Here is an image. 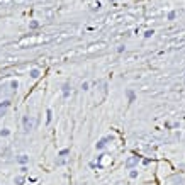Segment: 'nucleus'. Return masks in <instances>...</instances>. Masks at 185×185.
<instances>
[{
  "mask_svg": "<svg viewBox=\"0 0 185 185\" xmlns=\"http://www.w3.org/2000/svg\"><path fill=\"white\" fill-rule=\"evenodd\" d=\"M22 126H24V131H26V132H31V131L34 129V126H36V119L26 115V117L22 119Z\"/></svg>",
  "mask_w": 185,
  "mask_h": 185,
  "instance_id": "f257e3e1",
  "label": "nucleus"
},
{
  "mask_svg": "<svg viewBox=\"0 0 185 185\" xmlns=\"http://www.w3.org/2000/svg\"><path fill=\"white\" fill-rule=\"evenodd\" d=\"M68 156H70V149H63V151H59V155H58V158H56V167H63V165L66 163Z\"/></svg>",
  "mask_w": 185,
  "mask_h": 185,
  "instance_id": "f03ea898",
  "label": "nucleus"
},
{
  "mask_svg": "<svg viewBox=\"0 0 185 185\" xmlns=\"http://www.w3.org/2000/svg\"><path fill=\"white\" fill-rule=\"evenodd\" d=\"M138 163H139V156H129L128 160H126V168H134V167H138Z\"/></svg>",
  "mask_w": 185,
  "mask_h": 185,
  "instance_id": "7ed1b4c3",
  "label": "nucleus"
},
{
  "mask_svg": "<svg viewBox=\"0 0 185 185\" xmlns=\"http://www.w3.org/2000/svg\"><path fill=\"white\" fill-rule=\"evenodd\" d=\"M109 141H114V136H107V138H102V139H100V141H99V143H97L95 146H97V149H104V148H105V144H107Z\"/></svg>",
  "mask_w": 185,
  "mask_h": 185,
  "instance_id": "20e7f679",
  "label": "nucleus"
},
{
  "mask_svg": "<svg viewBox=\"0 0 185 185\" xmlns=\"http://www.w3.org/2000/svg\"><path fill=\"white\" fill-rule=\"evenodd\" d=\"M170 182H171V185H184V177H180V175H173V177L170 178Z\"/></svg>",
  "mask_w": 185,
  "mask_h": 185,
  "instance_id": "39448f33",
  "label": "nucleus"
},
{
  "mask_svg": "<svg viewBox=\"0 0 185 185\" xmlns=\"http://www.w3.org/2000/svg\"><path fill=\"white\" fill-rule=\"evenodd\" d=\"M10 107V102L9 100H5V102H0V115H3L5 112H7V109Z\"/></svg>",
  "mask_w": 185,
  "mask_h": 185,
  "instance_id": "423d86ee",
  "label": "nucleus"
},
{
  "mask_svg": "<svg viewBox=\"0 0 185 185\" xmlns=\"http://www.w3.org/2000/svg\"><path fill=\"white\" fill-rule=\"evenodd\" d=\"M17 161L20 165H26V163L29 161V156H27V155H20V156H17Z\"/></svg>",
  "mask_w": 185,
  "mask_h": 185,
  "instance_id": "0eeeda50",
  "label": "nucleus"
},
{
  "mask_svg": "<svg viewBox=\"0 0 185 185\" xmlns=\"http://www.w3.org/2000/svg\"><path fill=\"white\" fill-rule=\"evenodd\" d=\"M70 92H72L70 83H65V85H63V95H65V97H68V95H70Z\"/></svg>",
  "mask_w": 185,
  "mask_h": 185,
  "instance_id": "6e6552de",
  "label": "nucleus"
},
{
  "mask_svg": "<svg viewBox=\"0 0 185 185\" xmlns=\"http://www.w3.org/2000/svg\"><path fill=\"white\" fill-rule=\"evenodd\" d=\"M17 185H24V177L22 175H19V177H16V180H14Z\"/></svg>",
  "mask_w": 185,
  "mask_h": 185,
  "instance_id": "1a4fd4ad",
  "label": "nucleus"
},
{
  "mask_svg": "<svg viewBox=\"0 0 185 185\" xmlns=\"http://www.w3.org/2000/svg\"><path fill=\"white\" fill-rule=\"evenodd\" d=\"M31 76H32V78H37V76H39V70H37V68L31 70Z\"/></svg>",
  "mask_w": 185,
  "mask_h": 185,
  "instance_id": "9d476101",
  "label": "nucleus"
},
{
  "mask_svg": "<svg viewBox=\"0 0 185 185\" xmlns=\"http://www.w3.org/2000/svg\"><path fill=\"white\" fill-rule=\"evenodd\" d=\"M29 27H31V29H37V27H39V22H37V20H32V22L29 24Z\"/></svg>",
  "mask_w": 185,
  "mask_h": 185,
  "instance_id": "9b49d317",
  "label": "nucleus"
},
{
  "mask_svg": "<svg viewBox=\"0 0 185 185\" xmlns=\"http://www.w3.org/2000/svg\"><path fill=\"white\" fill-rule=\"evenodd\" d=\"M9 134H10V131H9V129H3V131H0V136H2V138H7Z\"/></svg>",
  "mask_w": 185,
  "mask_h": 185,
  "instance_id": "f8f14e48",
  "label": "nucleus"
},
{
  "mask_svg": "<svg viewBox=\"0 0 185 185\" xmlns=\"http://www.w3.org/2000/svg\"><path fill=\"white\" fill-rule=\"evenodd\" d=\"M10 87H12V90H17V87H19V83L14 80V82H10Z\"/></svg>",
  "mask_w": 185,
  "mask_h": 185,
  "instance_id": "ddd939ff",
  "label": "nucleus"
},
{
  "mask_svg": "<svg viewBox=\"0 0 185 185\" xmlns=\"http://www.w3.org/2000/svg\"><path fill=\"white\" fill-rule=\"evenodd\" d=\"M175 17H177V12H170L168 14V20H173Z\"/></svg>",
  "mask_w": 185,
  "mask_h": 185,
  "instance_id": "4468645a",
  "label": "nucleus"
},
{
  "mask_svg": "<svg viewBox=\"0 0 185 185\" xmlns=\"http://www.w3.org/2000/svg\"><path fill=\"white\" fill-rule=\"evenodd\" d=\"M129 177H131V178H136V177H138V171H136V170H131Z\"/></svg>",
  "mask_w": 185,
  "mask_h": 185,
  "instance_id": "2eb2a0df",
  "label": "nucleus"
},
{
  "mask_svg": "<svg viewBox=\"0 0 185 185\" xmlns=\"http://www.w3.org/2000/svg\"><path fill=\"white\" fill-rule=\"evenodd\" d=\"M153 34H155L153 31H146V32H144V37H151V36H153Z\"/></svg>",
  "mask_w": 185,
  "mask_h": 185,
  "instance_id": "dca6fc26",
  "label": "nucleus"
},
{
  "mask_svg": "<svg viewBox=\"0 0 185 185\" xmlns=\"http://www.w3.org/2000/svg\"><path fill=\"white\" fill-rule=\"evenodd\" d=\"M82 88H83V90H88V82H83V85H82Z\"/></svg>",
  "mask_w": 185,
  "mask_h": 185,
  "instance_id": "f3484780",
  "label": "nucleus"
},
{
  "mask_svg": "<svg viewBox=\"0 0 185 185\" xmlns=\"http://www.w3.org/2000/svg\"><path fill=\"white\" fill-rule=\"evenodd\" d=\"M46 114H48V119H46V122H51V111H48Z\"/></svg>",
  "mask_w": 185,
  "mask_h": 185,
  "instance_id": "a211bd4d",
  "label": "nucleus"
},
{
  "mask_svg": "<svg viewBox=\"0 0 185 185\" xmlns=\"http://www.w3.org/2000/svg\"><path fill=\"white\" fill-rule=\"evenodd\" d=\"M111 2H114V0H111Z\"/></svg>",
  "mask_w": 185,
  "mask_h": 185,
  "instance_id": "6ab92c4d",
  "label": "nucleus"
},
{
  "mask_svg": "<svg viewBox=\"0 0 185 185\" xmlns=\"http://www.w3.org/2000/svg\"><path fill=\"white\" fill-rule=\"evenodd\" d=\"M184 76H185V75H184Z\"/></svg>",
  "mask_w": 185,
  "mask_h": 185,
  "instance_id": "aec40b11",
  "label": "nucleus"
}]
</instances>
